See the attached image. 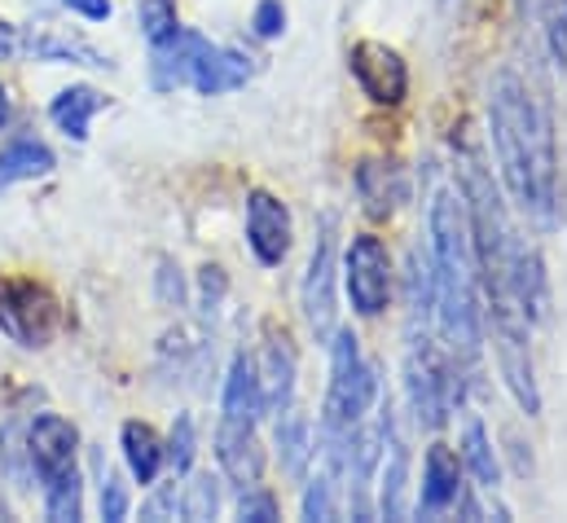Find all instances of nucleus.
<instances>
[{
    "label": "nucleus",
    "mask_w": 567,
    "mask_h": 523,
    "mask_svg": "<svg viewBox=\"0 0 567 523\" xmlns=\"http://www.w3.org/2000/svg\"><path fill=\"white\" fill-rule=\"evenodd\" d=\"M176 511H181V498H176V484H167L142 506V520H167V515L176 520Z\"/></svg>",
    "instance_id": "2f4dec72"
},
{
    "label": "nucleus",
    "mask_w": 567,
    "mask_h": 523,
    "mask_svg": "<svg viewBox=\"0 0 567 523\" xmlns=\"http://www.w3.org/2000/svg\"><path fill=\"white\" fill-rule=\"evenodd\" d=\"M488 132H493V154H497L506 194L519 203V212L550 225L555 181H559L555 124H550L546 102L511 71H502L488 89Z\"/></svg>",
    "instance_id": "f257e3e1"
},
{
    "label": "nucleus",
    "mask_w": 567,
    "mask_h": 523,
    "mask_svg": "<svg viewBox=\"0 0 567 523\" xmlns=\"http://www.w3.org/2000/svg\"><path fill=\"white\" fill-rule=\"evenodd\" d=\"M203 44H207V40H203L198 31H185V27H181L172 40L154 44V84H158V89L189 84V66H194V58H198Z\"/></svg>",
    "instance_id": "2eb2a0df"
},
{
    "label": "nucleus",
    "mask_w": 567,
    "mask_h": 523,
    "mask_svg": "<svg viewBox=\"0 0 567 523\" xmlns=\"http://www.w3.org/2000/svg\"><path fill=\"white\" fill-rule=\"evenodd\" d=\"M348 66H352V75H357V84L370 102H379V106H401L405 102L410 71H405V58L396 49H388L379 40H361V44H352Z\"/></svg>",
    "instance_id": "423d86ee"
},
{
    "label": "nucleus",
    "mask_w": 567,
    "mask_h": 523,
    "mask_svg": "<svg viewBox=\"0 0 567 523\" xmlns=\"http://www.w3.org/2000/svg\"><path fill=\"white\" fill-rule=\"evenodd\" d=\"M343 281H348V299L361 317H379L388 308L392 295V256L374 234L352 238L348 260H343Z\"/></svg>",
    "instance_id": "39448f33"
},
{
    "label": "nucleus",
    "mask_w": 567,
    "mask_h": 523,
    "mask_svg": "<svg viewBox=\"0 0 567 523\" xmlns=\"http://www.w3.org/2000/svg\"><path fill=\"white\" fill-rule=\"evenodd\" d=\"M528 4L542 18V31H546V44H550L555 62L567 66V0H528Z\"/></svg>",
    "instance_id": "393cba45"
},
{
    "label": "nucleus",
    "mask_w": 567,
    "mask_h": 523,
    "mask_svg": "<svg viewBox=\"0 0 567 523\" xmlns=\"http://www.w3.org/2000/svg\"><path fill=\"white\" fill-rule=\"evenodd\" d=\"M265 413V392H260V366L251 357H234L229 379H225V400H220V422L256 427Z\"/></svg>",
    "instance_id": "4468645a"
},
{
    "label": "nucleus",
    "mask_w": 567,
    "mask_h": 523,
    "mask_svg": "<svg viewBox=\"0 0 567 523\" xmlns=\"http://www.w3.org/2000/svg\"><path fill=\"white\" fill-rule=\"evenodd\" d=\"M379 400V379L370 370V361L361 357V343L352 330L330 335V392H326V413H321V431L330 435H348L370 404Z\"/></svg>",
    "instance_id": "7ed1b4c3"
},
{
    "label": "nucleus",
    "mask_w": 567,
    "mask_h": 523,
    "mask_svg": "<svg viewBox=\"0 0 567 523\" xmlns=\"http://www.w3.org/2000/svg\"><path fill=\"white\" fill-rule=\"evenodd\" d=\"M303 317L317 339L334 335V229L326 225L303 273Z\"/></svg>",
    "instance_id": "6e6552de"
},
{
    "label": "nucleus",
    "mask_w": 567,
    "mask_h": 523,
    "mask_svg": "<svg viewBox=\"0 0 567 523\" xmlns=\"http://www.w3.org/2000/svg\"><path fill=\"white\" fill-rule=\"evenodd\" d=\"M290 238H295V229H290L286 203L269 189H256L247 198V243H251L256 260L269 264V268L282 264L286 252H290Z\"/></svg>",
    "instance_id": "1a4fd4ad"
},
{
    "label": "nucleus",
    "mask_w": 567,
    "mask_h": 523,
    "mask_svg": "<svg viewBox=\"0 0 567 523\" xmlns=\"http://www.w3.org/2000/svg\"><path fill=\"white\" fill-rule=\"evenodd\" d=\"M27 53H35V58H44V62L111 66V58H106V53H97V49H93V44H84L80 35H62V31H53V27H44V31H31V40H27Z\"/></svg>",
    "instance_id": "a211bd4d"
},
{
    "label": "nucleus",
    "mask_w": 567,
    "mask_h": 523,
    "mask_svg": "<svg viewBox=\"0 0 567 523\" xmlns=\"http://www.w3.org/2000/svg\"><path fill=\"white\" fill-rule=\"evenodd\" d=\"M124 462H128V471H133L137 484H154L158 480L167 453H163L158 435L145 422H124Z\"/></svg>",
    "instance_id": "412c9836"
},
{
    "label": "nucleus",
    "mask_w": 567,
    "mask_h": 523,
    "mask_svg": "<svg viewBox=\"0 0 567 523\" xmlns=\"http://www.w3.org/2000/svg\"><path fill=\"white\" fill-rule=\"evenodd\" d=\"M106 106V98L97 93V89H89V84H75V89H62L58 98H53V106H49V120L58 124V129L66 132L71 141H84L89 136V124H93V115Z\"/></svg>",
    "instance_id": "f3484780"
},
{
    "label": "nucleus",
    "mask_w": 567,
    "mask_h": 523,
    "mask_svg": "<svg viewBox=\"0 0 567 523\" xmlns=\"http://www.w3.org/2000/svg\"><path fill=\"white\" fill-rule=\"evenodd\" d=\"M278 453H282V466L290 475H303L308 458H312V435H308V418L282 409L278 413Z\"/></svg>",
    "instance_id": "4be33fe9"
},
{
    "label": "nucleus",
    "mask_w": 567,
    "mask_h": 523,
    "mask_svg": "<svg viewBox=\"0 0 567 523\" xmlns=\"http://www.w3.org/2000/svg\"><path fill=\"white\" fill-rule=\"evenodd\" d=\"M260 392H265V413H282L290 409V392H295V352L286 343V335L269 339L265 348V370H260Z\"/></svg>",
    "instance_id": "dca6fc26"
},
{
    "label": "nucleus",
    "mask_w": 567,
    "mask_h": 523,
    "mask_svg": "<svg viewBox=\"0 0 567 523\" xmlns=\"http://www.w3.org/2000/svg\"><path fill=\"white\" fill-rule=\"evenodd\" d=\"M66 9H75V13H84V18H93V22H106L111 13H115V4L111 0H62Z\"/></svg>",
    "instance_id": "473e14b6"
},
{
    "label": "nucleus",
    "mask_w": 567,
    "mask_h": 523,
    "mask_svg": "<svg viewBox=\"0 0 567 523\" xmlns=\"http://www.w3.org/2000/svg\"><path fill=\"white\" fill-rule=\"evenodd\" d=\"M251 80V66L243 53L234 49H220V44H203L194 66H189V84L203 93V98H220V93H234Z\"/></svg>",
    "instance_id": "f8f14e48"
},
{
    "label": "nucleus",
    "mask_w": 567,
    "mask_h": 523,
    "mask_svg": "<svg viewBox=\"0 0 567 523\" xmlns=\"http://www.w3.org/2000/svg\"><path fill=\"white\" fill-rule=\"evenodd\" d=\"M97 471H102V520H124L128 515V493H124L120 475L106 471L102 462H97Z\"/></svg>",
    "instance_id": "c85d7f7f"
},
{
    "label": "nucleus",
    "mask_w": 567,
    "mask_h": 523,
    "mask_svg": "<svg viewBox=\"0 0 567 523\" xmlns=\"http://www.w3.org/2000/svg\"><path fill=\"white\" fill-rule=\"evenodd\" d=\"M9 124V93H4V84H0V129Z\"/></svg>",
    "instance_id": "f704fd0d"
},
{
    "label": "nucleus",
    "mask_w": 567,
    "mask_h": 523,
    "mask_svg": "<svg viewBox=\"0 0 567 523\" xmlns=\"http://www.w3.org/2000/svg\"><path fill=\"white\" fill-rule=\"evenodd\" d=\"M462 462L444 449L431 444L423 458V489H419V515H444L449 506H457L462 498Z\"/></svg>",
    "instance_id": "9b49d317"
},
{
    "label": "nucleus",
    "mask_w": 567,
    "mask_h": 523,
    "mask_svg": "<svg viewBox=\"0 0 567 523\" xmlns=\"http://www.w3.org/2000/svg\"><path fill=\"white\" fill-rule=\"evenodd\" d=\"M137 22H142V31H145V40H150V44L172 40V35L181 31V22H176V0H142Z\"/></svg>",
    "instance_id": "bb28decb"
},
{
    "label": "nucleus",
    "mask_w": 567,
    "mask_h": 523,
    "mask_svg": "<svg viewBox=\"0 0 567 523\" xmlns=\"http://www.w3.org/2000/svg\"><path fill=\"white\" fill-rule=\"evenodd\" d=\"M383 489H379V511L388 520H405V480H410V449L396 431V418H392V400H383Z\"/></svg>",
    "instance_id": "ddd939ff"
},
{
    "label": "nucleus",
    "mask_w": 567,
    "mask_h": 523,
    "mask_svg": "<svg viewBox=\"0 0 567 523\" xmlns=\"http://www.w3.org/2000/svg\"><path fill=\"white\" fill-rule=\"evenodd\" d=\"M282 31H286L282 0H260V9H256V35L260 40H278Z\"/></svg>",
    "instance_id": "7c9ffc66"
},
{
    "label": "nucleus",
    "mask_w": 567,
    "mask_h": 523,
    "mask_svg": "<svg viewBox=\"0 0 567 523\" xmlns=\"http://www.w3.org/2000/svg\"><path fill=\"white\" fill-rule=\"evenodd\" d=\"M167 466H172V475H189V466H194V418L189 413H181L176 418V427H172V440H167Z\"/></svg>",
    "instance_id": "cd10ccee"
},
{
    "label": "nucleus",
    "mask_w": 567,
    "mask_h": 523,
    "mask_svg": "<svg viewBox=\"0 0 567 523\" xmlns=\"http://www.w3.org/2000/svg\"><path fill=\"white\" fill-rule=\"evenodd\" d=\"M53 172V150L44 141H13L9 150H0V189L4 185H18V181H35V176H49Z\"/></svg>",
    "instance_id": "aec40b11"
},
{
    "label": "nucleus",
    "mask_w": 567,
    "mask_h": 523,
    "mask_svg": "<svg viewBox=\"0 0 567 523\" xmlns=\"http://www.w3.org/2000/svg\"><path fill=\"white\" fill-rule=\"evenodd\" d=\"M75 444H80V435H75V427L66 418L35 413V422L27 427V462L35 466L40 484L62 480V475L75 471Z\"/></svg>",
    "instance_id": "0eeeda50"
},
{
    "label": "nucleus",
    "mask_w": 567,
    "mask_h": 523,
    "mask_svg": "<svg viewBox=\"0 0 567 523\" xmlns=\"http://www.w3.org/2000/svg\"><path fill=\"white\" fill-rule=\"evenodd\" d=\"M238 520H251V523H274L278 520V502H274V493H265V489H247L243 493V502H238Z\"/></svg>",
    "instance_id": "c756f323"
},
{
    "label": "nucleus",
    "mask_w": 567,
    "mask_h": 523,
    "mask_svg": "<svg viewBox=\"0 0 567 523\" xmlns=\"http://www.w3.org/2000/svg\"><path fill=\"white\" fill-rule=\"evenodd\" d=\"M216 511H220V489H216V480L212 475H194L189 484H185V493H181V515L185 520H216Z\"/></svg>",
    "instance_id": "a878e982"
},
{
    "label": "nucleus",
    "mask_w": 567,
    "mask_h": 523,
    "mask_svg": "<svg viewBox=\"0 0 567 523\" xmlns=\"http://www.w3.org/2000/svg\"><path fill=\"white\" fill-rule=\"evenodd\" d=\"M62 326L58 299L35 281H0V330L22 348H44Z\"/></svg>",
    "instance_id": "20e7f679"
},
{
    "label": "nucleus",
    "mask_w": 567,
    "mask_h": 523,
    "mask_svg": "<svg viewBox=\"0 0 567 523\" xmlns=\"http://www.w3.org/2000/svg\"><path fill=\"white\" fill-rule=\"evenodd\" d=\"M462 462L471 466V475L480 480V489H497V458H493L488 431L475 418L466 422V435H462Z\"/></svg>",
    "instance_id": "5701e85b"
},
{
    "label": "nucleus",
    "mask_w": 567,
    "mask_h": 523,
    "mask_svg": "<svg viewBox=\"0 0 567 523\" xmlns=\"http://www.w3.org/2000/svg\"><path fill=\"white\" fill-rule=\"evenodd\" d=\"M44 515L53 523H75L84 515V489H80V471L49 480L44 484Z\"/></svg>",
    "instance_id": "b1692460"
},
{
    "label": "nucleus",
    "mask_w": 567,
    "mask_h": 523,
    "mask_svg": "<svg viewBox=\"0 0 567 523\" xmlns=\"http://www.w3.org/2000/svg\"><path fill=\"white\" fill-rule=\"evenodd\" d=\"M18 53V27L0 18V58H13Z\"/></svg>",
    "instance_id": "72a5a7b5"
},
{
    "label": "nucleus",
    "mask_w": 567,
    "mask_h": 523,
    "mask_svg": "<svg viewBox=\"0 0 567 523\" xmlns=\"http://www.w3.org/2000/svg\"><path fill=\"white\" fill-rule=\"evenodd\" d=\"M431 268H435V321L457 361L480 357V273L471 247V216L457 194H435L431 216Z\"/></svg>",
    "instance_id": "f03ea898"
},
{
    "label": "nucleus",
    "mask_w": 567,
    "mask_h": 523,
    "mask_svg": "<svg viewBox=\"0 0 567 523\" xmlns=\"http://www.w3.org/2000/svg\"><path fill=\"white\" fill-rule=\"evenodd\" d=\"M357 185H361V198H365L370 216H392L401 207V198H405V181H401V172L392 163H365Z\"/></svg>",
    "instance_id": "6ab92c4d"
},
{
    "label": "nucleus",
    "mask_w": 567,
    "mask_h": 523,
    "mask_svg": "<svg viewBox=\"0 0 567 523\" xmlns=\"http://www.w3.org/2000/svg\"><path fill=\"white\" fill-rule=\"evenodd\" d=\"M216 462H220V471L234 484H243V489L260 484V475H265V449L256 440V427L220 422V431H216Z\"/></svg>",
    "instance_id": "9d476101"
}]
</instances>
